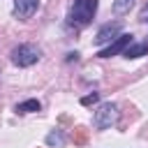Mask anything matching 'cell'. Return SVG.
I'll use <instances>...</instances> for the list:
<instances>
[{"label":"cell","mask_w":148,"mask_h":148,"mask_svg":"<svg viewBox=\"0 0 148 148\" xmlns=\"http://www.w3.org/2000/svg\"><path fill=\"white\" fill-rule=\"evenodd\" d=\"M95 14H97V0H72L67 23L72 28H86L88 23H92Z\"/></svg>","instance_id":"obj_1"},{"label":"cell","mask_w":148,"mask_h":148,"mask_svg":"<svg viewBox=\"0 0 148 148\" xmlns=\"http://www.w3.org/2000/svg\"><path fill=\"white\" fill-rule=\"evenodd\" d=\"M39 56H42V51L35 44H18L9 51V60L16 67H32L39 60Z\"/></svg>","instance_id":"obj_2"},{"label":"cell","mask_w":148,"mask_h":148,"mask_svg":"<svg viewBox=\"0 0 148 148\" xmlns=\"http://www.w3.org/2000/svg\"><path fill=\"white\" fill-rule=\"evenodd\" d=\"M116 123H118V104L104 102V104H99V106L95 109V113H92V125H95V130H109V127L116 125Z\"/></svg>","instance_id":"obj_3"},{"label":"cell","mask_w":148,"mask_h":148,"mask_svg":"<svg viewBox=\"0 0 148 148\" xmlns=\"http://www.w3.org/2000/svg\"><path fill=\"white\" fill-rule=\"evenodd\" d=\"M132 42H134V37H132V35L120 32L113 42H109L104 49H99V51H97V58H111V56H118V53H123Z\"/></svg>","instance_id":"obj_4"},{"label":"cell","mask_w":148,"mask_h":148,"mask_svg":"<svg viewBox=\"0 0 148 148\" xmlns=\"http://www.w3.org/2000/svg\"><path fill=\"white\" fill-rule=\"evenodd\" d=\"M120 30H123V21H109V23H104V25L97 30V35H95V44L104 46V44L113 42V39L120 35Z\"/></svg>","instance_id":"obj_5"},{"label":"cell","mask_w":148,"mask_h":148,"mask_svg":"<svg viewBox=\"0 0 148 148\" xmlns=\"http://www.w3.org/2000/svg\"><path fill=\"white\" fill-rule=\"evenodd\" d=\"M37 9H39V0H14L12 14H14L18 21H28Z\"/></svg>","instance_id":"obj_6"},{"label":"cell","mask_w":148,"mask_h":148,"mask_svg":"<svg viewBox=\"0 0 148 148\" xmlns=\"http://www.w3.org/2000/svg\"><path fill=\"white\" fill-rule=\"evenodd\" d=\"M125 58H141V56H148V42H132L125 51H123Z\"/></svg>","instance_id":"obj_7"},{"label":"cell","mask_w":148,"mask_h":148,"mask_svg":"<svg viewBox=\"0 0 148 148\" xmlns=\"http://www.w3.org/2000/svg\"><path fill=\"white\" fill-rule=\"evenodd\" d=\"M39 109H42L39 99H25V102H18V104L14 106L16 113H37Z\"/></svg>","instance_id":"obj_8"},{"label":"cell","mask_w":148,"mask_h":148,"mask_svg":"<svg viewBox=\"0 0 148 148\" xmlns=\"http://www.w3.org/2000/svg\"><path fill=\"white\" fill-rule=\"evenodd\" d=\"M134 7V0H113V12L116 14H127Z\"/></svg>","instance_id":"obj_9"},{"label":"cell","mask_w":148,"mask_h":148,"mask_svg":"<svg viewBox=\"0 0 148 148\" xmlns=\"http://www.w3.org/2000/svg\"><path fill=\"white\" fill-rule=\"evenodd\" d=\"M46 143H49V146H62V143H65L62 132H60V130H53V132L46 136Z\"/></svg>","instance_id":"obj_10"},{"label":"cell","mask_w":148,"mask_h":148,"mask_svg":"<svg viewBox=\"0 0 148 148\" xmlns=\"http://www.w3.org/2000/svg\"><path fill=\"white\" fill-rule=\"evenodd\" d=\"M97 99H99V92H90V95L81 97V104H83V106H90V104H95Z\"/></svg>","instance_id":"obj_11"},{"label":"cell","mask_w":148,"mask_h":148,"mask_svg":"<svg viewBox=\"0 0 148 148\" xmlns=\"http://www.w3.org/2000/svg\"><path fill=\"white\" fill-rule=\"evenodd\" d=\"M139 18H141L143 23H148V5L143 7V12H141V16H139Z\"/></svg>","instance_id":"obj_12"},{"label":"cell","mask_w":148,"mask_h":148,"mask_svg":"<svg viewBox=\"0 0 148 148\" xmlns=\"http://www.w3.org/2000/svg\"><path fill=\"white\" fill-rule=\"evenodd\" d=\"M76 58H79V53H76V51H74V53H67V60H76Z\"/></svg>","instance_id":"obj_13"}]
</instances>
